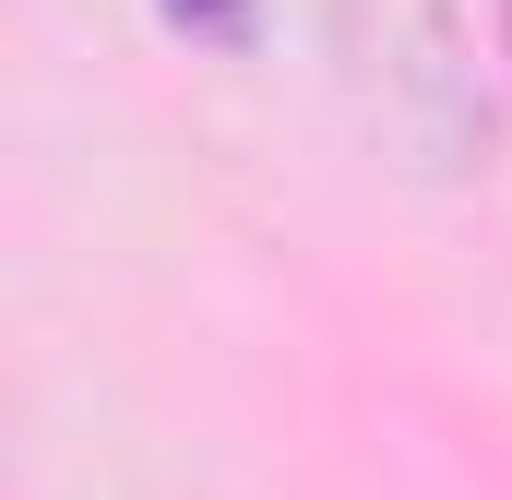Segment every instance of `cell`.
I'll list each match as a JSON object with an SVG mask.
<instances>
[{
  "label": "cell",
  "instance_id": "6da1fadb",
  "mask_svg": "<svg viewBox=\"0 0 512 500\" xmlns=\"http://www.w3.org/2000/svg\"><path fill=\"white\" fill-rule=\"evenodd\" d=\"M405 96H417V120H429V155H441V167L489 155V108H477V96H465V72H453V12H441V0H417V60H405Z\"/></svg>",
  "mask_w": 512,
  "mask_h": 500
},
{
  "label": "cell",
  "instance_id": "7a4b0ae2",
  "mask_svg": "<svg viewBox=\"0 0 512 500\" xmlns=\"http://www.w3.org/2000/svg\"><path fill=\"white\" fill-rule=\"evenodd\" d=\"M155 12H167V36H191V48H251L262 0H155Z\"/></svg>",
  "mask_w": 512,
  "mask_h": 500
},
{
  "label": "cell",
  "instance_id": "3957f363",
  "mask_svg": "<svg viewBox=\"0 0 512 500\" xmlns=\"http://www.w3.org/2000/svg\"><path fill=\"white\" fill-rule=\"evenodd\" d=\"M501 60H512V0H501Z\"/></svg>",
  "mask_w": 512,
  "mask_h": 500
}]
</instances>
